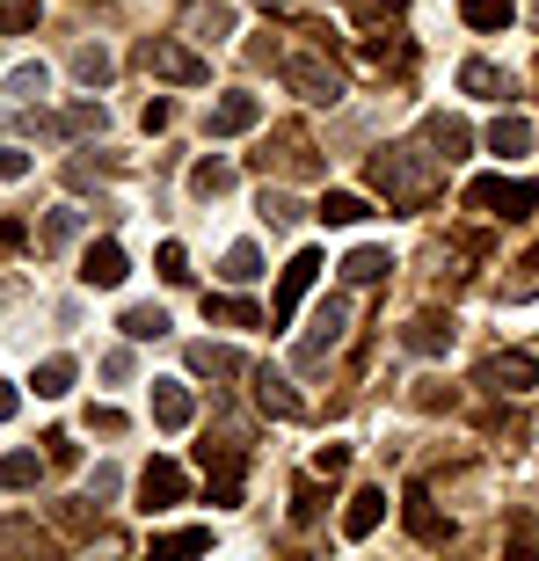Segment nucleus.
I'll return each instance as SVG.
<instances>
[{
	"mask_svg": "<svg viewBox=\"0 0 539 561\" xmlns=\"http://www.w3.org/2000/svg\"><path fill=\"white\" fill-rule=\"evenodd\" d=\"M437 153H423V146H387V153H372V190H387V205L401 211H423L437 197Z\"/></svg>",
	"mask_w": 539,
	"mask_h": 561,
	"instance_id": "obj_1",
	"label": "nucleus"
},
{
	"mask_svg": "<svg viewBox=\"0 0 539 561\" xmlns=\"http://www.w3.org/2000/svg\"><path fill=\"white\" fill-rule=\"evenodd\" d=\"M131 59H139L146 73H153V81H183V88H205V81H211V66L197 59L190 44H175V37H146L139 51H131Z\"/></svg>",
	"mask_w": 539,
	"mask_h": 561,
	"instance_id": "obj_2",
	"label": "nucleus"
},
{
	"mask_svg": "<svg viewBox=\"0 0 539 561\" xmlns=\"http://www.w3.org/2000/svg\"><path fill=\"white\" fill-rule=\"evenodd\" d=\"M467 205L489 211V219H532L539 183H518V175H481V183H467Z\"/></svg>",
	"mask_w": 539,
	"mask_h": 561,
	"instance_id": "obj_3",
	"label": "nucleus"
},
{
	"mask_svg": "<svg viewBox=\"0 0 539 561\" xmlns=\"http://www.w3.org/2000/svg\"><path fill=\"white\" fill-rule=\"evenodd\" d=\"M255 168H285V175H299V183H313V175H321V153H313V139L299 125H285L277 131V139H263V153H255Z\"/></svg>",
	"mask_w": 539,
	"mask_h": 561,
	"instance_id": "obj_4",
	"label": "nucleus"
},
{
	"mask_svg": "<svg viewBox=\"0 0 539 561\" xmlns=\"http://www.w3.org/2000/svg\"><path fill=\"white\" fill-rule=\"evenodd\" d=\"M474 387H489V394H532V387H539V357H525V351H496V357H481Z\"/></svg>",
	"mask_w": 539,
	"mask_h": 561,
	"instance_id": "obj_5",
	"label": "nucleus"
},
{
	"mask_svg": "<svg viewBox=\"0 0 539 561\" xmlns=\"http://www.w3.org/2000/svg\"><path fill=\"white\" fill-rule=\"evenodd\" d=\"M343 329H351V299H343V291H329V299L313 307V335L299 343V365H321V357L343 343Z\"/></svg>",
	"mask_w": 539,
	"mask_h": 561,
	"instance_id": "obj_6",
	"label": "nucleus"
},
{
	"mask_svg": "<svg viewBox=\"0 0 539 561\" xmlns=\"http://www.w3.org/2000/svg\"><path fill=\"white\" fill-rule=\"evenodd\" d=\"M313 277H321V255H313V249H299V255L285 263V277H277V299H270V321H277V329H285L291 313H299V299L313 291Z\"/></svg>",
	"mask_w": 539,
	"mask_h": 561,
	"instance_id": "obj_7",
	"label": "nucleus"
},
{
	"mask_svg": "<svg viewBox=\"0 0 539 561\" xmlns=\"http://www.w3.org/2000/svg\"><path fill=\"white\" fill-rule=\"evenodd\" d=\"M197 467L211 481V503H241V445H197Z\"/></svg>",
	"mask_w": 539,
	"mask_h": 561,
	"instance_id": "obj_8",
	"label": "nucleus"
},
{
	"mask_svg": "<svg viewBox=\"0 0 539 561\" xmlns=\"http://www.w3.org/2000/svg\"><path fill=\"white\" fill-rule=\"evenodd\" d=\"M285 81L299 88L307 103H343V73H335L329 59H307V51H299V59H285Z\"/></svg>",
	"mask_w": 539,
	"mask_h": 561,
	"instance_id": "obj_9",
	"label": "nucleus"
},
{
	"mask_svg": "<svg viewBox=\"0 0 539 561\" xmlns=\"http://www.w3.org/2000/svg\"><path fill=\"white\" fill-rule=\"evenodd\" d=\"M255 125H263V95H249V88H241V95H219L211 117H205L211 139H233V131H255Z\"/></svg>",
	"mask_w": 539,
	"mask_h": 561,
	"instance_id": "obj_10",
	"label": "nucleus"
},
{
	"mask_svg": "<svg viewBox=\"0 0 539 561\" xmlns=\"http://www.w3.org/2000/svg\"><path fill=\"white\" fill-rule=\"evenodd\" d=\"M401 518H409V533H415L423 547H445V540H452V518H437V511H431V489H423V481H409Z\"/></svg>",
	"mask_w": 539,
	"mask_h": 561,
	"instance_id": "obj_11",
	"label": "nucleus"
},
{
	"mask_svg": "<svg viewBox=\"0 0 539 561\" xmlns=\"http://www.w3.org/2000/svg\"><path fill=\"white\" fill-rule=\"evenodd\" d=\"M183 467H175V459H153V467H146L139 474V511H168V503H183Z\"/></svg>",
	"mask_w": 539,
	"mask_h": 561,
	"instance_id": "obj_12",
	"label": "nucleus"
},
{
	"mask_svg": "<svg viewBox=\"0 0 539 561\" xmlns=\"http://www.w3.org/2000/svg\"><path fill=\"white\" fill-rule=\"evenodd\" d=\"M131 277V263H125V249L117 241H95V249L81 255V285H95V291H117Z\"/></svg>",
	"mask_w": 539,
	"mask_h": 561,
	"instance_id": "obj_13",
	"label": "nucleus"
},
{
	"mask_svg": "<svg viewBox=\"0 0 539 561\" xmlns=\"http://www.w3.org/2000/svg\"><path fill=\"white\" fill-rule=\"evenodd\" d=\"M452 313H415V321H409V329H401V343H409V351L415 357H445V351H452Z\"/></svg>",
	"mask_w": 539,
	"mask_h": 561,
	"instance_id": "obj_14",
	"label": "nucleus"
},
{
	"mask_svg": "<svg viewBox=\"0 0 539 561\" xmlns=\"http://www.w3.org/2000/svg\"><path fill=\"white\" fill-rule=\"evenodd\" d=\"M190 416H197V401H190L183 379H153V423L161 431H190Z\"/></svg>",
	"mask_w": 539,
	"mask_h": 561,
	"instance_id": "obj_15",
	"label": "nucleus"
},
{
	"mask_svg": "<svg viewBox=\"0 0 539 561\" xmlns=\"http://www.w3.org/2000/svg\"><path fill=\"white\" fill-rule=\"evenodd\" d=\"M255 379V401H263V416H307V401H299V394H291V379L285 373H270V365H263V373H249Z\"/></svg>",
	"mask_w": 539,
	"mask_h": 561,
	"instance_id": "obj_16",
	"label": "nucleus"
},
{
	"mask_svg": "<svg viewBox=\"0 0 539 561\" xmlns=\"http://www.w3.org/2000/svg\"><path fill=\"white\" fill-rule=\"evenodd\" d=\"M379 518H387V489H357L351 511H343V540H365V533H379Z\"/></svg>",
	"mask_w": 539,
	"mask_h": 561,
	"instance_id": "obj_17",
	"label": "nucleus"
},
{
	"mask_svg": "<svg viewBox=\"0 0 539 561\" xmlns=\"http://www.w3.org/2000/svg\"><path fill=\"white\" fill-rule=\"evenodd\" d=\"M423 146H431L437 161H467V146H474V131L459 125V117H431V125H423Z\"/></svg>",
	"mask_w": 539,
	"mask_h": 561,
	"instance_id": "obj_18",
	"label": "nucleus"
},
{
	"mask_svg": "<svg viewBox=\"0 0 539 561\" xmlns=\"http://www.w3.org/2000/svg\"><path fill=\"white\" fill-rule=\"evenodd\" d=\"M190 373H205V379H249V357L219 351V343H197V351H190Z\"/></svg>",
	"mask_w": 539,
	"mask_h": 561,
	"instance_id": "obj_19",
	"label": "nucleus"
},
{
	"mask_svg": "<svg viewBox=\"0 0 539 561\" xmlns=\"http://www.w3.org/2000/svg\"><path fill=\"white\" fill-rule=\"evenodd\" d=\"M459 88H467V95L503 103V95H511V73H503V66H489V59H467V66H459Z\"/></svg>",
	"mask_w": 539,
	"mask_h": 561,
	"instance_id": "obj_20",
	"label": "nucleus"
},
{
	"mask_svg": "<svg viewBox=\"0 0 539 561\" xmlns=\"http://www.w3.org/2000/svg\"><path fill=\"white\" fill-rule=\"evenodd\" d=\"M387 271H394V255H387V249H351V255H343V277H351V285H379Z\"/></svg>",
	"mask_w": 539,
	"mask_h": 561,
	"instance_id": "obj_21",
	"label": "nucleus"
},
{
	"mask_svg": "<svg viewBox=\"0 0 539 561\" xmlns=\"http://www.w3.org/2000/svg\"><path fill=\"white\" fill-rule=\"evenodd\" d=\"M489 146H496L503 161H511V153H532V125H525V117H511V110H503L496 125H489Z\"/></svg>",
	"mask_w": 539,
	"mask_h": 561,
	"instance_id": "obj_22",
	"label": "nucleus"
},
{
	"mask_svg": "<svg viewBox=\"0 0 539 561\" xmlns=\"http://www.w3.org/2000/svg\"><path fill=\"white\" fill-rule=\"evenodd\" d=\"M321 219H329V227H357V219H372V205H365L357 190H329V197H321Z\"/></svg>",
	"mask_w": 539,
	"mask_h": 561,
	"instance_id": "obj_23",
	"label": "nucleus"
},
{
	"mask_svg": "<svg viewBox=\"0 0 539 561\" xmlns=\"http://www.w3.org/2000/svg\"><path fill=\"white\" fill-rule=\"evenodd\" d=\"M88 227V211L81 205H59L51 211V219H44V233H37V249H66V241H73V233Z\"/></svg>",
	"mask_w": 539,
	"mask_h": 561,
	"instance_id": "obj_24",
	"label": "nucleus"
},
{
	"mask_svg": "<svg viewBox=\"0 0 539 561\" xmlns=\"http://www.w3.org/2000/svg\"><path fill=\"white\" fill-rule=\"evenodd\" d=\"M103 125H110V110H103V103H73L66 117H51L44 131H66V139H81V131H103Z\"/></svg>",
	"mask_w": 539,
	"mask_h": 561,
	"instance_id": "obj_25",
	"label": "nucleus"
},
{
	"mask_svg": "<svg viewBox=\"0 0 539 561\" xmlns=\"http://www.w3.org/2000/svg\"><path fill=\"white\" fill-rule=\"evenodd\" d=\"M117 329H125L131 343H161V335H168V313L161 307H125V321H117Z\"/></svg>",
	"mask_w": 539,
	"mask_h": 561,
	"instance_id": "obj_26",
	"label": "nucleus"
},
{
	"mask_svg": "<svg viewBox=\"0 0 539 561\" xmlns=\"http://www.w3.org/2000/svg\"><path fill=\"white\" fill-rule=\"evenodd\" d=\"M30 387H37V401H59L66 387H73V357H44V365H37V379H30Z\"/></svg>",
	"mask_w": 539,
	"mask_h": 561,
	"instance_id": "obj_27",
	"label": "nucleus"
},
{
	"mask_svg": "<svg viewBox=\"0 0 539 561\" xmlns=\"http://www.w3.org/2000/svg\"><path fill=\"white\" fill-rule=\"evenodd\" d=\"M459 15L474 22V30H503V22L518 15V0H459Z\"/></svg>",
	"mask_w": 539,
	"mask_h": 561,
	"instance_id": "obj_28",
	"label": "nucleus"
},
{
	"mask_svg": "<svg viewBox=\"0 0 539 561\" xmlns=\"http://www.w3.org/2000/svg\"><path fill=\"white\" fill-rule=\"evenodd\" d=\"M205 321H227V329H255L263 313H255L249 299H227V291H219V299H205Z\"/></svg>",
	"mask_w": 539,
	"mask_h": 561,
	"instance_id": "obj_29",
	"label": "nucleus"
},
{
	"mask_svg": "<svg viewBox=\"0 0 539 561\" xmlns=\"http://www.w3.org/2000/svg\"><path fill=\"white\" fill-rule=\"evenodd\" d=\"M0 554H44V533L22 518H0Z\"/></svg>",
	"mask_w": 539,
	"mask_h": 561,
	"instance_id": "obj_30",
	"label": "nucleus"
},
{
	"mask_svg": "<svg viewBox=\"0 0 539 561\" xmlns=\"http://www.w3.org/2000/svg\"><path fill=\"white\" fill-rule=\"evenodd\" d=\"M190 190H197V197H227V190H233V168L227 161H197V168H190Z\"/></svg>",
	"mask_w": 539,
	"mask_h": 561,
	"instance_id": "obj_31",
	"label": "nucleus"
},
{
	"mask_svg": "<svg viewBox=\"0 0 539 561\" xmlns=\"http://www.w3.org/2000/svg\"><path fill=\"white\" fill-rule=\"evenodd\" d=\"M190 37H211V44L233 37V15L219 8V0H211V8H190Z\"/></svg>",
	"mask_w": 539,
	"mask_h": 561,
	"instance_id": "obj_32",
	"label": "nucleus"
},
{
	"mask_svg": "<svg viewBox=\"0 0 539 561\" xmlns=\"http://www.w3.org/2000/svg\"><path fill=\"white\" fill-rule=\"evenodd\" d=\"M205 547H211L205 525H183V533H161V540H153V554H205Z\"/></svg>",
	"mask_w": 539,
	"mask_h": 561,
	"instance_id": "obj_33",
	"label": "nucleus"
},
{
	"mask_svg": "<svg viewBox=\"0 0 539 561\" xmlns=\"http://www.w3.org/2000/svg\"><path fill=\"white\" fill-rule=\"evenodd\" d=\"M227 277H233V285L263 277V249H255V241H233V249H227Z\"/></svg>",
	"mask_w": 539,
	"mask_h": 561,
	"instance_id": "obj_34",
	"label": "nucleus"
},
{
	"mask_svg": "<svg viewBox=\"0 0 539 561\" xmlns=\"http://www.w3.org/2000/svg\"><path fill=\"white\" fill-rule=\"evenodd\" d=\"M73 73H81L88 88H103L110 81V51H103V44H81V51H73Z\"/></svg>",
	"mask_w": 539,
	"mask_h": 561,
	"instance_id": "obj_35",
	"label": "nucleus"
},
{
	"mask_svg": "<svg viewBox=\"0 0 539 561\" xmlns=\"http://www.w3.org/2000/svg\"><path fill=\"white\" fill-rule=\"evenodd\" d=\"M37 30V0H0V37H22Z\"/></svg>",
	"mask_w": 539,
	"mask_h": 561,
	"instance_id": "obj_36",
	"label": "nucleus"
},
{
	"mask_svg": "<svg viewBox=\"0 0 539 561\" xmlns=\"http://www.w3.org/2000/svg\"><path fill=\"white\" fill-rule=\"evenodd\" d=\"M37 481V453H8L0 459V489H30Z\"/></svg>",
	"mask_w": 539,
	"mask_h": 561,
	"instance_id": "obj_37",
	"label": "nucleus"
},
{
	"mask_svg": "<svg viewBox=\"0 0 539 561\" xmlns=\"http://www.w3.org/2000/svg\"><path fill=\"white\" fill-rule=\"evenodd\" d=\"M503 299H511V307H518V299H539V255H525V263H518V277L503 285Z\"/></svg>",
	"mask_w": 539,
	"mask_h": 561,
	"instance_id": "obj_38",
	"label": "nucleus"
},
{
	"mask_svg": "<svg viewBox=\"0 0 539 561\" xmlns=\"http://www.w3.org/2000/svg\"><path fill=\"white\" fill-rule=\"evenodd\" d=\"M8 88L30 103V95H44V88H51V73H44V66H15V73H8Z\"/></svg>",
	"mask_w": 539,
	"mask_h": 561,
	"instance_id": "obj_39",
	"label": "nucleus"
},
{
	"mask_svg": "<svg viewBox=\"0 0 539 561\" xmlns=\"http://www.w3.org/2000/svg\"><path fill=\"white\" fill-rule=\"evenodd\" d=\"M409 401H415V409H452V387H437V379H415Z\"/></svg>",
	"mask_w": 539,
	"mask_h": 561,
	"instance_id": "obj_40",
	"label": "nucleus"
},
{
	"mask_svg": "<svg viewBox=\"0 0 539 561\" xmlns=\"http://www.w3.org/2000/svg\"><path fill=\"white\" fill-rule=\"evenodd\" d=\"M291 518H299V525L321 518V489H313V481H299V489H291Z\"/></svg>",
	"mask_w": 539,
	"mask_h": 561,
	"instance_id": "obj_41",
	"label": "nucleus"
},
{
	"mask_svg": "<svg viewBox=\"0 0 539 561\" xmlns=\"http://www.w3.org/2000/svg\"><path fill=\"white\" fill-rule=\"evenodd\" d=\"M263 219H270V227H291V219H299V205H291L285 190H263Z\"/></svg>",
	"mask_w": 539,
	"mask_h": 561,
	"instance_id": "obj_42",
	"label": "nucleus"
},
{
	"mask_svg": "<svg viewBox=\"0 0 539 561\" xmlns=\"http://www.w3.org/2000/svg\"><path fill=\"white\" fill-rule=\"evenodd\" d=\"M30 175V153L22 146H0V183H22Z\"/></svg>",
	"mask_w": 539,
	"mask_h": 561,
	"instance_id": "obj_43",
	"label": "nucleus"
},
{
	"mask_svg": "<svg viewBox=\"0 0 539 561\" xmlns=\"http://www.w3.org/2000/svg\"><path fill=\"white\" fill-rule=\"evenodd\" d=\"M44 453H51V467H73V459H81V445H73L66 431H51V437H44Z\"/></svg>",
	"mask_w": 539,
	"mask_h": 561,
	"instance_id": "obj_44",
	"label": "nucleus"
},
{
	"mask_svg": "<svg viewBox=\"0 0 539 561\" xmlns=\"http://www.w3.org/2000/svg\"><path fill=\"white\" fill-rule=\"evenodd\" d=\"M343 467H351V453H343V445H321V453H313V474H343Z\"/></svg>",
	"mask_w": 539,
	"mask_h": 561,
	"instance_id": "obj_45",
	"label": "nucleus"
},
{
	"mask_svg": "<svg viewBox=\"0 0 539 561\" xmlns=\"http://www.w3.org/2000/svg\"><path fill=\"white\" fill-rule=\"evenodd\" d=\"M161 277H168V285H183V277H190V255L175 249V241H168V249H161Z\"/></svg>",
	"mask_w": 539,
	"mask_h": 561,
	"instance_id": "obj_46",
	"label": "nucleus"
},
{
	"mask_svg": "<svg viewBox=\"0 0 539 561\" xmlns=\"http://www.w3.org/2000/svg\"><path fill=\"white\" fill-rule=\"evenodd\" d=\"M409 0H357V22H387V15H401Z\"/></svg>",
	"mask_w": 539,
	"mask_h": 561,
	"instance_id": "obj_47",
	"label": "nucleus"
},
{
	"mask_svg": "<svg viewBox=\"0 0 539 561\" xmlns=\"http://www.w3.org/2000/svg\"><path fill=\"white\" fill-rule=\"evenodd\" d=\"M88 431H103V437H117V431H125V416H117V409H88Z\"/></svg>",
	"mask_w": 539,
	"mask_h": 561,
	"instance_id": "obj_48",
	"label": "nucleus"
},
{
	"mask_svg": "<svg viewBox=\"0 0 539 561\" xmlns=\"http://www.w3.org/2000/svg\"><path fill=\"white\" fill-rule=\"evenodd\" d=\"M88 496H117V467H95L88 474Z\"/></svg>",
	"mask_w": 539,
	"mask_h": 561,
	"instance_id": "obj_49",
	"label": "nucleus"
},
{
	"mask_svg": "<svg viewBox=\"0 0 539 561\" xmlns=\"http://www.w3.org/2000/svg\"><path fill=\"white\" fill-rule=\"evenodd\" d=\"M59 525H66V533H95V525H88V511H81V503H59Z\"/></svg>",
	"mask_w": 539,
	"mask_h": 561,
	"instance_id": "obj_50",
	"label": "nucleus"
},
{
	"mask_svg": "<svg viewBox=\"0 0 539 561\" xmlns=\"http://www.w3.org/2000/svg\"><path fill=\"white\" fill-rule=\"evenodd\" d=\"M103 379H131V351H110L103 357Z\"/></svg>",
	"mask_w": 539,
	"mask_h": 561,
	"instance_id": "obj_51",
	"label": "nucleus"
},
{
	"mask_svg": "<svg viewBox=\"0 0 539 561\" xmlns=\"http://www.w3.org/2000/svg\"><path fill=\"white\" fill-rule=\"evenodd\" d=\"M0 241H8V249H22V241H30V227H22V219H0Z\"/></svg>",
	"mask_w": 539,
	"mask_h": 561,
	"instance_id": "obj_52",
	"label": "nucleus"
},
{
	"mask_svg": "<svg viewBox=\"0 0 539 561\" xmlns=\"http://www.w3.org/2000/svg\"><path fill=\"white\" fill-rule=\"evenodd\" d=\"M15 409H22V401H15V387H0V423L15 416Z\"/></svg>",
	"mask_w": 539,
	"mask_h": 561,
	"instance_id": "obj_53",
	"label": "nucleus"
},
{
	"mask_svg": "<svg viewBox=\"0 0 539 561\" xmlns=\"http://www.w3.org/2000/svg\"><path fill=\"white\" fill-rule=\"evenodd\" d=\"M255 8H263V15H291V0H255Z\"/></svg>",
	"mask_w": 539,
	"mask_h": 561,
	"instance_id": "obj_54",
	"label": "nucleus"
},
{
	"mask_svg": "<svg viewBox=\"0 0 539 561\" xmlns=\"http://www.w3.org/2000/svg\"><path fill=\"white\" fill-rule=\"evenodd\" d=\"M532 22H539V0H532Z\"/></svg>",
	"mask_w": 539,
	"mask_h": 561,
	"instance_id": "obj_55",
	"label": "nucleus"
}]
</instances>
